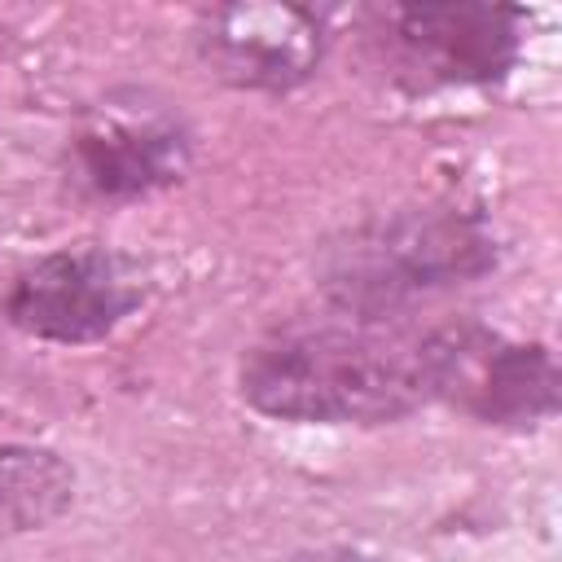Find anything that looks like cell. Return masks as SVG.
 Segmentation results:
<instances>
[{"label": "cell", "mask_w": 562, "mask_h": 562, "mask_svg": "<svg viewBox=\"0 0 562 562\" xmlns=\"http://www.w3.org/2000/svg\"><path fill=\"white\" fill-rule=\"evenodd\" d=\"M522 13L505 4H386L373 13V44L408 88L496 83L522 44Z\"/></svg>", "instance_id": "cell-4"}, {"label": "cell", "mask_w": 562, "mask_h": 562, "mask_svg": "<svg viewBox=\"0 0 562 562\" xmlns=\"http://www.w3.org/2000/svg\"><path fill=\"white\" fill-rule=\"evenodd\" d=\"M145 303V272L136 259L110 246H61L35 259L4 294V316L13 329L83 347L114 334Z\"/></svg>", "instance_id": "cell-5"}, {"label": "cell", "mask_w": 562, "mask_h": 562, "mask_svg": "<svg viewBox=\"0 0 562 562\" xmlns=\"http://www.w3.org/2000/svg\"><path fill=\"white\" fill-rule=\"evenodd\" d=\"M237 386L255 413L277 422H400L435 400L430 329L356 316L281 325L246 351Z\"/></svg>", "instance_id": "cell-1"}, {"label": "cell", "mask_w": 562, "mask_h": 562, "mask_svg": "<svg viewBox=\"0 0 562 562\" xmlns=\"http://www.w3.org/2000/svg\"><path fill=\"white\" fill-rule=\"evenodd\" d=\"M193 132L167 101L119 92L92 105L66 140V180L92 202H136L184 180Z\"/></svg>", "instance_id": "cell-3"}, {"label": "cell", "mask_w": 562, "mask_h": 562, "mask_svg": "<svg viewBox=\"0 0 562 562\" xmlns=\"http://www.w3.org/2000/svg\"><path fill=\"white\" fill-rule=\"evenodd\" d=\"M492 268L496 233L474 211L435 202L373 215L334 237L321 255V290L342 316L391 321Z\"/></svg>", "instance_id": "cell-2"}, {"label": "cell", "mask_w": 562, "mask_h": 562, "mask_svg": "<svg viewBox=\"0 0 562 562\" xmlns=\"http://www.w3.org/2000/svg\"><path fill=\"white\" fill-rule=\"evenodd\" d=\"M285 562H382V558H369L356 549H307V553H294Z\"/></svg>", "instance_id": "cell-9"}, {"label": "cell", "mask_w": 562, "mask_h": 562, "mask_svg": "<svg viewBox=\"0 0 562 562\" xmlns=\"http://www.w3.org/2000/svg\"><path fill=\"white\" fill-rule=\"evenodd\" d=\"M202 66L241 92H290L307 83L325 57V22L303 4L241 0L198 18Z\"/></svg>", "instance_id": "cell-7"}, {"label": "cell", "mask_w": 562, "mask_h": 562, "mask_svg": "<svg viewBox=\"0 0 562 562\" xmlns=\"http://www.w3.org/2000/svg\"><path fill=\"white\" fill-rule=\"evenodd\" d=\"M435 400L487 426H536L558 408V364L540 342H509L479 321L430 329Z\"/></svg>", "instance_id": "cell-6"}, {"label": "cell", "mask_w": 562, "mask_h": 562, "mask_svg": "<svg viewBox=\"0 0 562 562\" xmlns=\"http://www.w3.org/2000/svg\"><path fill=\"white\" fill-rule=\"evenodd\" d=\"M75 505V470L35 443H0V531H44Z\"/></svg>", "instance_id": "cell-8"}]
</instances>
